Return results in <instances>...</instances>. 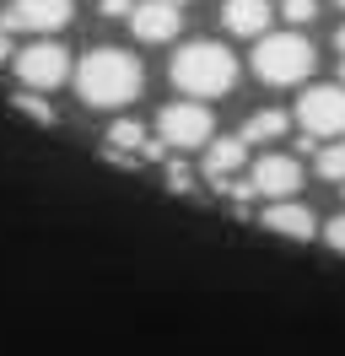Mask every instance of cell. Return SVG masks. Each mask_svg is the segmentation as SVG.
<instances>
[{"instance_id":"10","label":"cell","mask_w":345,"mask_h":356,"mask_svg":"<svg viewBox=\"0 0 345 356\" xmlns=\"http://www.w3.org/2000/svg\"><path fill=\"white\" fill-rule=\"evenodd\" d=\"M221 27L237 38H270V6L264 0H227L221 6Z\"/></svg>"},{"instance_id":"20","label":"cell","mask_w":345,"mask_h":356,"mask_svg":"<svg viewBox=\"0 0 345 356\" xmlns=\"http://www.w3.org/2000/svg\"><path fill=\"white\" fill-rule=\"evenodd\" d=\"M17 49H11V33H0V60H11Z\"/></svg>"},{"instance_id":"12","label":"cell","mask_w":345,"mask_h":356,"mask_svg":"<svg viewBox=\"0 0 345 356\" xmlns=\"http://www.w3.org/2000/svg\"><path fill=\"white\" fill-rule=\"evenodd\" d=\"M243 156H248V146L243 140H211L205 146V178L211 184H227V178H237V168H243Z\"/></svg>"},{"instance_id":"21","label":"cell","mask_w":345,"mask_h":356,"mask_svg":"<svg viewBox=\"0 0 345 356\" xmlns=\"http://www.w3.org/2000/svg\"><path fill=\"white\" fill-rule=\"evenodd\" d=\"M335 49H340V60H345V27H340V33H335Z\"/></svg>"},{"instance_id":"9","label":"cell","mask_w":345,"mask_h":356,"mask_svg":"<svg viewBox=\"0 0 345 356\" xmlns=\"http://www.w3.org/2000/svg\"><path fill=\"white\" fill-rule=\"evenodd\" d=\"M129 27H135L141 44H168V38H178V27H184V11H178V6H162V0H141L135 17H129Z\"/></svg>"},{"instance_id":"6","label":"cell","mask_w":345,"mask_h":356,"mask_svg":"<svg viewBox=\"0 0 345 356\" xmlns=\"http://www.w3.org/2000/svg\"><path fill=\"white\" fill-rule=\"evenodd\" d=\"M297 119L313 140L345 135V87H307L302 103H297Z\"/></svg>"},{"instance_id":"8","label":"cell","mask_w":345,"mask_h":356,"mask_svg":"<svg viewBox=\"0 0 345 356\" xmlns=\"http://www.w3.org/2000/svg\"><path fill=\"white\" fill-rule=\"evenodd\" d=\"M248 178H254V189L270 205H280V200H291V195L302 189V162H297V156L270 152V156H259V162H254V173H248Z\"/></svg>"},{"instance_id":"24","label":"cell","mask_w":345,"mask_h":356,"mask_svg":"<svg viewBox=\"0 0 345 356\" xmlns=\"http://www.w3.org/2000/svg\"><path fill=\"white\" fill-rule=\"evenodd\" d=\"M340 6H345V0H340Z\"/></svg>"},{"instance_id":"5","label":"cell","mask_w":345,"mask_h":356,"mask_svg":"<svg viewBox=\"0 0 345 356\" xmlns=\"http://www.w3.org/2000/svg\"><path fill=\"white\" fill-rule=\"evenodd\" d=\"M17 76H22V87H33V92L60 87L65 76H70V49L54 44V38H38V44H27V49L17 54Z\"/></svg>"},{"instance_id":"2","label":"cell","mask_w":345,"mask_h":356,"mask_svg":"<svg viewBox=\"0 0 345 356\" xmlns=\"http://www.w3.org/2000/svg\"><path fill=\"white\" fill-rule=\"evenodd\" d=\"M232 81H237V60L211 38H194L172 54V87L189 103L194 97H221V92H232Z\"/></svg>"},{"instance_id":"19","label":"cell","mask_w":345,"mask_h":356,"mask_svg":"<svg viewBox=\"0 0 345 356\" xmlns=\"http://www.w3.org/2000/svg\"><path fill=\"white\" fill-rule=\"evenodd\" d=\"M141 0H103V17H135Z\"/></svg>"},{"instance_id":"22","label":"cell","mask_w":345,"mask_h":356,"mask_svg":"<svg viewBox=\"0 0 345 356\" xmlns=\"http://www.w3.org/2000/svg\"><path fill=\"white\" fill-rule=\"evenodd\" d=\"M162 6H184V0H162Z\"/></svg>"},{"instance_id":"15","label":"cell","mask_w":345,"mask_h":356,"mask_svg":"<svg viewBox=\"0 0 345 356\" xmlns=\"http://www.w3.org/2000/svg\"><path fill=\"white\" fill-rule=\"evenodd\" d=\"M280 17H286V22H313V17H319V0H286V6H280Z\"/></svg>"},{"instance_id":"11","label":"cell","mask_w":345,"mask_h":356,"mask_svg":"<svg viewBox=\"0 0 345 356\" xmlns=\"http://www.w3.org/2000/svg\"><path fill=\"white\" fill-rule=\"evenodd\" d=\"M259 227H270V232H280V238H313L319 232V222H313V211L297 200H280V205H264V216H259Z\"/></svg>"},{"instance_id":"7","label":"cell","mask_w":345,"mask_h":356,"mask_svg":"<svg viewBox=\"0 0 345 356\" xmlns=\"http://www.w3.org/2000/svg\"><path fill=\"white\" fill-rule=\"evenodd\" d=\"M70 22V0H11L0 33H60Z\"/></svg>"},{"instance_id":"1","label":"cell","mask_w":345,"mask_h":356,"mask_svg":"<svg viewBox=\"0 0 345 356\" xmlns=\"http://www.w3.org/2000/svg\"><path fill=\"white\" fill-rule=\"evenodd\" d=\"M76 92H81L86 108H125L141 97V65L125 49H86L81 65H76Z\"/></svg>"},{"instance_id":"14","label":"cell","mask_w":345,"mask_h":356,"mask_svg":"<svg viewBox=\"0 0 345 356\" xmlns=\"http://www.w3.org/2000/svg\"><path fill=\"white\" fill-rule=\"evenodd\" d=\"M319 178L345 184V140H335V146H323V152H319Z\"/></svg>"},{"instance_id":"13","label":"cell","mask_w":345,"mask_h":356,"mask_svg":"<svg viewBox=\"0 0 345 356\" xmlns=\"http://www.w3.org/2000/svg\"><path fill=\"white\" fill-rule=\"evenodd\" d=\"M286 130H291V119H286L280 108H264V113H254V119L243 124V135H237V140H243V146H259V140H280Z\"/></svg>"},{"instance_id":"18","label":"cell","mask_w":345,"mask_h":356,"mask_svg":"<svg viewBox=\"0 0 345 356\" xmlns=\"http://www.w3.org/2000/svg\"><path fill=\"white\" fill-rule=\"evenodd\" d=\"M323 243L345 254V216H329V222H323Z\"/></svg>"},{"instance_id":"16","label":"cell","mask_w":345,"mask_h":356,"mask_svg":"<svg viewBox=\"0 0 345 356\" xmlns=\"http://www.w3.org/2000/svg\"><path fill=\"white\" fill-rule=\"evenodd\" d=\"M17 108H22V113H33L38 124H54V108H49L43 97H22V92H17Z\"/></svg>"},{"instance_id":"4","label":"cell","mask_w":345,"mask_h":356,"mask_svg":"<svg viewBox=\"0 0 345 356\" xmlns=\"http://www.w3.org/2000/svg\"><path fill=\"white\" fill-rule=\"evenodd\" d=\"M157 140L172 152H194V146H211L216 140V119L205 103H168L157 113Z\"/></svg>"},{"instance_id":"17","label":"cell","mask_w":345,"mask_h":356,"mask_svg":"<svg viewBox=\"0 0 345 356\" xmlns=\"http://www.w3.org/2000/svg\"><path fill=\"white\" fill-rule=\"evenodd\" d=\"M168 189H194V173H189V162H168Z\"/></svg>"},{"instance_id":"23","label":"cell","mask_w":345,"mask_h":356,"mask_svg":"<svg viewBox=\"0 0 345 356\" xmlns=\"http://www.w3.org/2000/svg\"><path fill=\"white\" fill-rule=\"evenodd\" d=\"M340 76H345V60H340Z\"/></svg>"},{"instance_id":"3","label":"cell","mask_w":345,"mask_h":356,"mask_svg":"<svg viewBox=\"0 0 345 356\" xmlns=\"http://www.w3.org/2000/svg\"><path fill=\"white\" fill-rule=\"evenodd\" d=\"M254 70L270 81V87L307 81V70H313V44H307L302 33H270V38H259V49H254Z\"/></svg>"}]
</instances>
